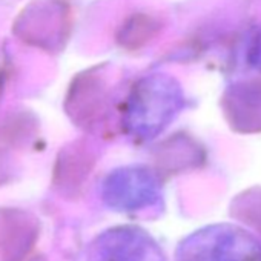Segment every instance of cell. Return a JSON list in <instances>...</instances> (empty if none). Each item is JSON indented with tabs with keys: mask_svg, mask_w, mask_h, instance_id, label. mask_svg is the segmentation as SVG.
Wrapping results in <instances>:
<instances>
[{
	"mask_svg": "<svg viewBox=\"0 0 261 261\" xmlns=\"http://www.w3.org/2000/svg\"><path fill=\"white\" fill-rule=\"evenodd\" d=\"M211 241L212 261H261V244L241 227H218Z\"/></svg>",
	"mask_w": 261,
	"mask_h": 261,
	"instance_id": "1",
	"label": "cell"
}]
</instances>
